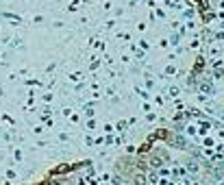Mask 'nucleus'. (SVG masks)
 I'll return each instance as SVG.
<instances>
[{
	"label": "nucleus",
	"instance_id": "obj_1",
	"mask_svg": "<svg viewBox=\"0 0 224 185\" xmlns=\"http://www.w3.org/2000/svg\"><path fill=\"white\" fill-rule=\"evenodd\" d=\"M187 170H189L191 174H196V172H198V163H194V161H189V163H187Z\"/></svg>",
	"mask_w": 224,
	"mask_h": 185
}]
</instances>
